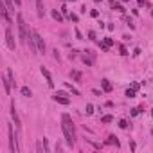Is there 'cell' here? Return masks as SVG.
<instances>
[{"label": "cell", "instance_id": "obj_5", "mask_svg": "<svg viewBox=\"0 0 153 153\" xmlns=\"http://www.w3.org/2000/svg\"><path fill=\"white\" fill-rule=\"evenodd\" d=\"M40 72H41V76L47 79V85H49V88H54V81H52V76H50V72H49L45 67H40Z\"/></svg>", "mask_w": 153, "mask_h": 153}, {"label": "cell", "instance_id": "obj_35", "mask_svg": "<svg viewBox=\"0 0 153 153\" xmlns=\"http://www.w3.org/2000/svg\"><path fill=\"white\" fill-rule=\"evenodd\" d=\"M94 2H103V0H94Z\"/></svg>", "mask_w": 153, "mask_h": 153}, {"label": "cell", "instance_id": "obj_3", "mask_svg": "<svg viewBox=\"0 0 153 153\" xmlns=\"http://www.w3.org/2000/svg\"><path fill=\"white\" fill-rule=\"evenodd\" d=\"M7 132H9V148H11V151H13V153H18V146H16V137L13 135V126H11V124H9Z\"/></svg>", "mask_w": 153, "mask_h": 153}, {"label": "cell", "instance_id": "obj_6", "mask_svg": "<svg viewBox=\"0 0 153 153\" xmlns=\"http://www.w3.org/2000/svg\"><path fill=\"white\" fill-rule=\"evenodd\" d=\"M5 41H7V47H9L11 50H14V38H13V33H11L9 27H7V31H5Z\"/></svg>", "mask_w": 153, "mask_h": 153}, {"label": "cell", "instance_id": "obj_10", "mask_svg": "<svg viewBox=\"0 0 153 153\" xmlns=\"http://www.w3.org/2000/svg\"><path fill=\"white\" fill-rule=\"evenodd\" d=\"M36 9H38V18H43L45 9H43V0H36Z\"/></svg>", "mask_w": 153, "mask_h": 153}, {"label": "cell", "instance_id": "obj_4", "mask_svg": "<svg viewBox=\"0 0 153 153\" xmlns=\"http://www.w3.org/2000/svg\"><path fill=\"white\" fill-rule=\"evenodd\" d=\"M33 36H34V41H36V47H38V52H45V41H43V38L40 36L36 31H33Z\"/></svg>", "mask_w": 153, "mask_h": 153}, {"label": "cell", "instance_id": "obj_15", "mask_svg": "<svg viewBox=\"0 0 153 153\" xmlns=\"http://www.w3.org/2000/svg\"><path fill=\"white\" fill-rule=\"evenodd\" d=\"M106 144H115V146H119V141H117V137H115V135H110V137H108V141H106Z\"/></svg>", "mask_w": 153, "mask_h": 153}, {"label": "cell", "instance_id": "obj_26", "mask_svg": "<svg viewBox=\"0 0 153 153\" xmlns=\"http://www.w3.org/2000/svg\"><path fill=\"white\" fill-rule=\"evenodd\" d=\"M90 16H92V18H97V16H99L97 9H92V11H90Z\"/></svg>", "mask_w": 153, "mask_h": 153}, {"label": "cell", "instance_id": "obj_9", "mask_svg": "<svg viewBox=\"0 0 153 153\" xmlns=\"http://www.w3.org/2000/svg\"><path fill=\"white\" fill-rule=\"evenodd\" d=\"M52 99H54L56 103H60V105H69V103H70V101H69V97H65V96H60V94L52 96Z\"/></svg>", "mask_w": 153, "mask_h": 153}, {"label": "cell", "instance_id": "obj_40", "mask_svg": "<svg viewBox=\"0 0 153 153\" xmlns=\"http://www.w3.org/2000/svg\"><path fill=\"white\" fill-rule=\"evenodd\" d=\"M61 2H65V0H61Z\"/></svg>", "mask_w": 153, "mask_h": 153}, {"label": "cell", "instance_id": "obj_7", "mask_svg": "<svg viewBox=\"0 0 153 153\" xmlns=\"http://www.w3.org/2000/svg\"><path fill=\"white\" fill-rule=\"evenodd\" d=\"M61 119H63V122H65V124H67V126H69V128H70L74 133H76V124H74V121L70 119V115H69V114H63V117H61Z\"/></svg>", "mask_w": 153, "mask_h": 153}, {"label": "cell", "instance_id": "obj_11", "mask_svg": "<svg viewBox=\"0 0 153 153\" xmlns=\"http://www.w3.org/2000/svg\"><path fill=\"white\" fill-rule=\"evenodd\" d=\"M101 86H103L105 92H112V83L108 79H101Z\"/></svg>", "mask_w": 153, "mask_h": 153}, {"label": "cell", "instance_id": "obj_1", "mask_svg": "<svg viewBox=\"0 0 153 153\" xmlns=\"http://www.w3.org/2000/svg\"><path fill=\"white\" fill-rule=\"evenodd\" d=\"M16 22H18V36H20V41H27L31 31L27 29V24L24 22V16L18 14V16H16Z\"/></svg>", "mask_w": 153, "mask_h": 153}, {"label": "cell", "instance_id": "obj_27", "mask_svg": "<svg viewBox=\"0 0 153 153\" xmlns=\"http://www.w3.org/2000/svg\"><path fill=\"white\" fill-rule=\"evenodd\" d=\"M88 40H92V41L96 40V33L94 31H88Z\"/></svg>", "mask_w": 153, "mask_h": 153}, {"label": "cell", "instance_id": "obj_29", "mask_svg": "<svg viewBox=\"0 0 153 153\" xmlns=\"http://www.w3.org/2000/svg\"><path fill=\"white\" fill-rule=\"evenodd\" d=\"M36 151H38V153H43V148H41V142H38V144H36Z\"/></svg>", "mask_w": 153, "mask_h": 153}, {"label": "cell", "instance_id": "obj_22", "mask_svg": "<svg viewBox=\"0 0 153 153\" xmlns=\"http://www.w3.org/2000/svg\"><path fill=\"white\" fill-rule=\"evenodd\" d=\"M114 9H117L119 13H124V11H126V9H124V7L121 5V4H114Z\"/></svg>", "mask_w": 153, "mask_h": 153}, {"label": "cell", "instance_id": "obj_2", "mask_svg": "<svg viewBox=\"0 0 153 153\" xmlns=\"http://www.w3.org/2000/svg\"><path fill=\"white\" fill-rule=\"evenodd\" d=\"M61 132H63V135H65V141H67V144L72 148V146H74V142H76V133H74V132H72V130H70V128H69L65 122L61 124Z\"/></svg>", "mask_w": 153, "mask_h": 153}, {"label": "cell", "instance_id": "obj_24", "mask_svg": "<svg viewBox=\"0 0 153 153\" xmlns=\"http://www.w3.org/2000/svg\"><path fill=\"white\" fill-rule=\"evenodd\" d=\"M103 43H105V45H108V47H112V45H114V40H112V38H105Z\"/></svg>", "mask_w": 153, "mask_h": 153}, {"label": "cell", "instance_id": "obj_39", "mask_svg": "<svg viewBox=\"0 0 153 153\" xmlns=\"http://www.w3.org/2000/svg\"><path fill=\"white\" fill-rule=\"evenodd\" d=\"M70 2H76V0H70Z\"/></svg>", "mask_w": 153, "mask_h": 153}, {"label": "cell", "instance_id": "obj_30", "mask_svg": "<svg viewBox=\"0 0 153 153\" xmlns=\"http://www.w3.org/2000/svg\"><path fill=\"white\" fill-rule=\"evenodd\" d=\"M43 148H45V151H49V142H47V139H43Z\"/></svg>", "mask_w": 153, "mask_h": 153}, {"label": "cell", "instance_id": "obj_21", "mask_svg": "<svg viewBox=\"0 0 153 153\" xmlns=\"http://www.w3.org/2000/svg\"><path fill=\"white\" fill-rule=\"evenodd\" d=\"M128 126H130V124H128V121H126V119H121V121H119V128H122V130H126Z\"/></svg>", "mask_w": 153, "mask_h": 153}, {"label": "cell", "instance_id": "obj_34", "mask_svg": "<svg viewBox=\"0 0 153 153\" xmlns=\"http://www.w3.org/2000/svg\"><path fill=\"white\" fill-rule=\"evenodd\" d=\"M14 4H16V5H20V4H22V0H14Z\"/></svg>", "mask_w": 153, "mask_h": 153}, {"label": "cell", "instance_id": "obj_23", "mask_svg": "<svg viewBox=\"0 0 153 153\" xmlns=\"http://www.w3.org/2000/svg\"><path fill=\"white\" fill-rule=\"evenodd\" d=\"M94 114V106L92 105H86V115H92Z\"/></svg>", "mask_w": 153, "mask_h": 153}, {"label": "cell", "instance_id": "obj_32", "mask_svg": "<svg viewBox=\"0 0 153 153\" xmlns=\"http://www.w3.org/2000/svg\"><path fill=\"white\" fill-rule=\"evenodd\" d=\"M69 18H70V20H72V22H77V14H70V16H69Z\"/></svg>", "mask_w": 153, "mask_h": 153}, {"label": "cell", "instance_id": "obj_31", "mask_svg": "<svg viewBox=\"0 0 153 153\" xmlns=\"http://www.w3.org/2000/svg\"><path fill=\"white\" fill-rule=\"evenodd\" d=\"M88 142H90V144H92V146H94V148H97V150H99V148H101V144H97V142H92V141H88Z\"/></svg>", "mask_w": 153, "mask_h": 153}, {"label": "cell", "instance_id": "obj_25", "mask_svg": "<svg viewBox=\"0 0 153 153\" xmlns=\"http://www.w3.org/2000/svg\"><path fill=\"white\" fill-rule=\"evenodd\" d=\"M119 50H121V54H122V56H128V50H126V47H124V45H121V47H119Z\"/></svg>", "mask_w": 153, "mask_h": 153}, {"label": "cell", "instance_id": "obj_38", "mask_svg": "<svg viewBox=\"0 0 153 153\" xmlns=\"http://www.w3.org/2000/svg\"><path fill=\"white\" fill-rule=\"evenodd\" d=\"M122 2H124V4H126V2H128V0H122Z\"/></svg>", "mask_w": 153, "mask_h": 153}, {"label": "cell", "instance_id": "obj_17", "mask_svg": "<svg viewBox=\"0 0 153 153\" xmlns=\"http://www.w3.org/2000/svg\"><path fill=\"white\" fill-rule=\"evenodd\" d=\"M65 88H69V90H70V92H72L74 96H79V90H76V88H74V86H72L70 83H65Z\"/></svg>", "mask_w": 153, "mask_h": 153}, {"label": "cell", "instance_id": "obj_13", "mask_svg": "<svg viewBox=\"0 0 153 153\" xmlns=\"http://www.w3.org/2000/svg\"><path fill=\"white\" fill-rule=\"evenodd\" d=\"M83 63H85L86 67H92V65H94V60H92V58H88V56L85 54V56H83Z\"/></svg>", "mask_w": 153, "mask_h": 153}, {"label": "cell", "instance_id": "obj_37", "mask_svg": "<svg viewBox=\"0 0 153 153\" xmlns=\"http://www.w3.org/2000/svg\"><path fill=\"white\" fill-rule=\"evenodd\" d=\"M151 117H153V108H151Z\"/></svg>", "mask_w": 153, "mask_h": 153}, {"label": "cell", "instance_id": "obj_19", "mask_svg": "<svg viewBox=\"0 0 153 153\" xmlns=\"http://www.w3.org/2000/svg\"><path fill=\"white\" fill-rule=\"evenodd\" d=\"M70 76L74 77V79H76L77 83L81 81V72H77V70H72V72H70Z\"/></svg>", "mask_w": 153, "mask_h": 153}, {"label": "cell", "instance_id": "obj_20", "mask_svg": "<svg viewBox=\"0 0 153 153\" xmlns=\"http://www.w3.org/2000/svg\"><path fill=\"white\" fill-rule=\"evenodd\" d=\"M112 121H114L112 115H103V117H101V122H105V124H106V122H112Z\"/></svg>", "mask_w": 153, "mask_h": 153}, {"label": "cell", "instance_id": "obj_36", "mask_svg": "<svg viewBox=\"0 0 153 153\" xmlns=\"http://www.w3.org/2000/svg\"><path fill=\"white\" fill-rule=\"evenodd\" d=\"M151 18H153V9H151Z\"/></svg>", "mask_w": 153, "mask_h": 153}, {"label": "cell", "instance_id": "obj_14", "mask_svg": "<svg viewBox=\"0 0 153 153\" xmlns=\"http://www.w3.org/2000/svg\"><path fill=\"white\" fill-rule=\"evenodd\" d=\"M4 4H5V7H7V11H9V13H13V11H14L13 0H4Z\"/></svg>", "mask_w": 153, "mask_h": 153}, {"label": "cell", "instance_id": "obj_8", "mask_svg": "<svg viewBox=\"0 0 153 153\" xmlns=\"http://www.w3.org/2000/svg\"><path fill=\"white\" fill-rule=\"evenodd\" d=\"M11 117H13V121H14V126H16V128H20V126H22V122H20V117H18V114H16L14 103L11 105Z\"/></svg>", "mask_w": 153, "mask_h": 153}, {"label": "cell", "instance_id": "obj_16", "mask_svg": "<svg viewBox=\"0 0 153 153\" xmlns=\"http://www.w3.org/2000/svg\"><path fill=\"white\" fill-rule=\"evenodd\" d=\"M22 94H24L25 97H31V96H33V92H31L29 86H22Z\"/></svg>", "mask_w": 153, "mask_h": 153}, {"label": "cell", "instance_id": "obj_18", "mask_svg": "<svg viewBox=\"0 0 153 153\" xmlns=\"http://www.w3.org/2000/svg\"><path fill=\"white\" fill-rule=\"evenodd\" d=\"M135 92H137V90H133V88H128V90H126V92H124V96H126V97H130V99H132V97H135Z\"/></svg>", "mask_w": 153, "mask_h": 153}, {"label": "cell", "instance_id": "obj_28", "mask_svg": "<svg viewBox=\"0 0 153 153\" xmlns=\"http://www.w3.org/2000/svg\"><path fill=\"white\" fill-rule=\"evenodd\" d=\"M61 13H63L65 16H69V9H67V5H63V7H61Z\"/></svg>", "mask_w": 153, "mask_h": 153}, {"label": "cell", "instance_id": "obj_33", "mask_svg": "<svg viewBox=\"0 0 153 153\" xmlns=\"http://www.w3.org/2000/svg\"><path fill=\"white\" fill-rule=\"evenodd\" d=\"M132 88L133 90H139V83H132Z\"/></svg>", "mask_w": 153, "mask_h": 153}, {"label": "cell", "instance_id": "obj_12", "mask_svg": "<svg viewBox=\"0 0 153 153\" xmlns=\"http://www.w3.org/2000/svg\"><path fill=\"white\" fill-rule=\"evenodd\" d=\"M50 14H52V18H54V20H56L58 24H61V22H63V13H58V11H52Z\"/></svg>", "mask_w": 153, "mask_h": 153}]
</instances>
